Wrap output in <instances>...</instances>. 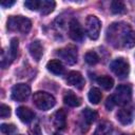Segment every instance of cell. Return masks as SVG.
<instances>
[{
    "instance_id": "cell-10",
    "label": "cell",
    "mask_w": 135,
    "mask_h": 135,
    "mask_svg": "<svg viewBox=\"0 0 135 135\" xmlns=\"http://www.w3.org/2000/svg\"><path fill=\"white\" fill-rule=\"evenodd\" d=\"M16 114H17L18 118L22 122H24V123L31 122L34 119V117H35V113L30 108H26V107H19V108H17Z\"/></svg>"
},
{
    "instance_id": "cell-26",
    "label": "cell",
    "mask_w": 135,
    "mask_h": 135,
    "mask_svg": "<svg viewBox=\"0 0 135 135\" xmlns=\"http://www.w3.org/2000/svg\"><path fill=\"white\" fill-rule=\"evenodd\" d=\"M40 3L41 1L39 0H26L24 2V6L31 11H37L40 8Z\"/></svg>"
},
{
    "instance_id": "cell-31",
    "label": "cell",
    "mask_w": 135,
    "mask_h": 135,
    "mask_svg": "<svg viewBox=\"0 0 135 135\" xmlns=\"http://www.w3.org/2000/svg\"><path fill=\"white\" fill-rule=\"evenodd\" d=\"M54 135H61V134H59V133H55Z\"/></svg>"
},
{
    "instance_id": "cell-29",
    "label": "cell",
    "mask_w": 135,
    "mask_h": 135,
    "mask_svg": "<svg viewBox=\"0 0 135 135\" xmlns=\"http://www.w3.org/2000/svg\"><path fill=\"white\" fill-rule=\"evenodd\" d=\"M115 105H116V104H115V102H114V100H113V96H112V95L109 96V97L107 98V101H105V108H107L109 111H111Z\"/></svg>"
},
{
    "instance_id": "cell-3",
    "label": "cell",
    "mask_w": 135,
    "mask_h": 135,
    "mask_svg": "<svg viewBox=\"0 0 135 135\" xmlns=\"http://www.w3.org/2000/svg\"><path fill=\"white\" fill-rule=\"evenodd\" d=\"M113 96V100L115 104L124 105L130 102L132 98V89L129 84H120L116 88Z\"/></svg>"
},
{
    "instance_id": "cell-33",
    "label": "cell",
    "mask_w": 135,
    "mask_h": 135,
    "mask_svg": "<svg viewBox=\"0 0 135 135\" xmlns=\"http://www.w3.org/2000/svg\"><path fill=\"white\" fill-rule=\"evenodd\" d=\"M134 135H135V134H134Z\"/></svg>"
},
{
    "instance_id": "cell-18",
    "label": "cell",
    "mask_w": 135,
    "mask_h": 135,
    "mask_svg": "<svg viewBox=\"0 0 135 135\" xmlns=\"http://www.w3.org/2000/svg\"><path fill=\"white\" fill-rule=\"evenodd\" d=\"M56 6V3L55 1L53 0H42L41 3H40V14L45 16V15H49L50 13H52L54 11Z\"/></svg>"
},
{
    "instance_id": "cell-13",
    "label": "cell",
    "mask_w": 135,
    "mask_h": 135,
    "mask_svg": "<svg viewBox=\"0 0 135 135\" xmlns=\"http://www.w3.org/2000/svg\"><path fill=\"white\" fill-rule=\"evenodd\" d=\"M117 119L121 124H130L133 121V111L129 108H122L117 112Z\"/></svg>"
},
{
    "instance_id": "cell-11",
    "label": "cell",
    "mask_w": 135,
    "mask_h": 135,
    "mask_svg": "<svg viewBox=\"0 0 135 135\" xmlns=\"http://www.w3.org/2000/svg\"><path fill=\"white\" fill-rule=\"evenodd\" d=\"M53 124L56 129H59V130H62L65 128L66 126V114L63 110H58L54 113L53 115Z\"/></svg>"
},
{
    "instance_id": "cell-21",
    "label": "cell",
    "mask_w": 135,
    "mask_h": 135,
    "mask_svg": "<svg viewBox=\"0 0 135 135\" xmlns=\"http://www.w3.org/2000/svg\"><path fill=\"white\" fill-rule=\"evenodd\" d=\"M88 97H89V100L91 103L93 104H98L102 98V94L100 92L99 89L97 88H92L90 91H89V94H88Z\"/></svg>"
},
{
    "instance_id": "cell-23",
    "label": "cell",
    "mask_w": 135,
    "mask_h": 135,
    "mask_svg": "<svg viewBox=\"0 0 135 135\" xmlns=\"http://www.w3.org/2000/svg\"><path fill=\"white\" fill-rule=\"evenodd\" d=\"M18 46H19V41L17 38H13L11 40V43H9V50H8V55H9V58L11 60H14L17 56V53H18Z\"/></svg>"
},
{
    "instance_id": "cell-27",
    "label": "cell",
    "mask_w": 135,
    "mask_h": 135,
    "mask_svg": "<svg viewBox=\"0 0 135 135\" xmlns=\"http://www.w3.org/2000/svg\"><path fill=\"white\" fill-rule=\"evenodd\" d=\"M11 115V109L6 104H1L0 105V117L1 118H6Z\"/></svg>"
},
{
    "instance_id": "cell-32",
    "label": "cell",
    "mask_w": 135,
    "mask_h": 135,
    "mask_svg": "<svg viewBox=\"0 0 135 135\" xmlns=\"http://www.w3.org/2000/svg\"><path fill=\"white\" fill-rule=\"evenodd\" d=\"M18 135H22V134H18Z\"/></svg>"
},
{
    "instance_id": "cell-24",
    "label": "cell",
    "mask_w": 135,
    "mask_h": 135,
    "mask_svg": "<svg viewBox=\"0 0 135 135\" xmlns=\"http://www.w3.org/2000/svg\"><path fill=\"white\" fill-rule=\"evenodd\" d=\"M84 60H85V62H86L88 64L94 65V64H96V63L99 61V57H98V55H97L96 52L91 51V52H88V53L85 54Z\"/></svg>"
},
{
    "instance_id": "cell-4",
    "label": "cell",
    "mask_w": 135,
    "mask_h": 135,
    "mask_svg": "<svg viewBox=\"0 0 135 135\" xmlns=\"http://www.w3.org/2000/svg\"><path fill=\"white\" fill-rule=\"evenodd\" d=\"M110 69L120 79L128 77V75L130 73L129 62L123 58H116L115 60H113L110 64Z\"/></svg>"
},
{
    "instance_id": "cell-6",
    "label": "cell",
    "mask_w": 135,
    "mask_h": 135,
    "mask_svg": "<svg viewBox=\"0 0 135 135\" xmlns=\"http://www.w3.org/2000/svg\"><path fill=\"white\" fill-rule=\"evenodd\" d=\"M31 94L30 85L25 83H17L12 88V98L16 101H24Z\"/></svg>"
},
{
    "instance_id": "cell-16",
    "label": "cell",
    "mask_w": 135,
    "mask_h": 135,
    "mask_svg": "<svg viewBox=\"0 0 135 135\" xmlns=\"http://www.w3.org/2000/svg\"><path fill=\"white\" fill-rule=\"evenodd\" d=\"M63 102L69 107H79L81 104V99L72 91H69L63 96Z\"/></svg>"
},
{
    "instance_id": "cell-30",
    "label": "cell",
    "mask_w": 135,
    "mask_h": 135,
    "mask_svg": "<svg viewBox=\"0 0 135 135\" xmlns=\"http://www.w3.org/2000/svg\"><path fill=\"white\" fill-rule=\"evenodd\" d=\"M14 4H15V1H14V0H12V1H8V0H3V1L1 2V5H2L3 7H9V6L14 5Z\"/></svg>"
},
{
    "instance_id": "cell-25",
    "label": "cell",
    "mask_w": 135,
    "mask_h": 135,
    "mask_svg": "<svg viewBox=\"0 0 135 135\" xmlns=\"http://www.w3.org/2000/svg\"><path fill=\"white\" fill-rule=\"evenodd\" d=\"M0 130L5 135H12L16 131V127L12 123H2L0 126Z\"/></svg>"
},
{
    "instance_id": "cell-22",
    "label": "cell",
    "mask_w": 135,
    "mask_h": 135,
    "mask_svg": "<svg viewBox=\"0 0 135 135\" xmlns=\"http://www.w3.org/2000/svg\"><path fill=\"white\" fill-rule=\"evenodd\" d=\"M126 11L127 7L122 1H113L111 3V12L113 14H123Z\"/></svg>"
},
{
    "instance_id": "cell-5",
    "label": "cell",
    "mask_w": 135,
    "mask_h": 135,
    "mask_svg": "<svg viewBox=\"0 0 135 135\" xmlns=\"http://www.w3.org/2000/svg\"><path fill=\"white\" fill-rule=\"evenodd\" d=\"M100 28H101L100 20L96 16H93V15L88 16L85 20V31H86L88 36L92 40H96L99 37Z\"/></svg>"
},
{
    "instance_id": "cell-17",
    "label": "cell",
    "mask_w": 135,
    "mask_h": 135,
    "mask_svg": "<svg viewBox=\"0 0 135 135\" xmlns=\"http://www.w3.org/2000/svg\"><path fill=\"white\" fill-rule=\"evenodd\" d=\"M113 131V126L109 121L100 122L94 131V135H110Z\"/></svg>"
},
{
    "instance_id": "cell-15",
    "label": "cell",
    "mask_w": 135,
    "mask_h": 135,
    "mask_svg": "<svg viewBox=\"0 0 135 135\" xmlns=\"http://www.w3.org/2000/svg\"><path fill=\"white\" fill-rule=\"evenodd\" d=\"M46 69L47 71H50L51 73L55 74V75H61L64 72V66L62 64V62L58 59H52L46 63Z\"/></svg>"
},
{
    "instance_id": "cell-9",
    "label": "cell",
    "mask_w": 135,
    "mask_h": 135,
    "mask_svg": "<svg viewBox=\"0 0 135 135\" xmlns=\"http://www.w3.org/2000/svg\"><path fill=\"white\" fill-rule=\"evenodd\" d=\"M66 82H68V84L76 86L77 89H82L84 85V78L79 72L72 71L66 76Z\"/></svg>"
},
{
    "instance_id": "cell-1",
    "label": "cell",
    "mask_w": 135,
    "mask_h": 135,
    "mask_svg": "<svg viewBox=\"0 0 135 135\" xmlns=\"http://www.w3.org/2000/svg\"><path fill=\"white\" fill-rule=\"evenodd\" d=\"M7 30L12 32H20L26 34L32 27V22L28 18L23 16H11L7 19Z\"/></svg>"
},
{
    "instance_id": "cell-28",
    "label": "cell",
    "mask_w": 135,
    "mask_h": 135,
    "mask_svg": "<svg viewBox=\"0 0 135 135\" xmlns=\"http://www.w3.org/2000/svg\"><path fill=\"white\" fill-rule=\"evenodd\" d=\"M28 134H30V135H42L41 129H40L39 124H34V126H32V128L28 130Z\"/></svg>"
},
{
    "instance_id": "cell-2",
    "label": "cell",
    "mask_w": 135,
    "mask_h": 135,
    "mask_svg": "<svg viewBox=\"0 0 135 135\" xmlns=\"http://www.w3.org/2000/svg\"><path fill=\"white\" fill-rule=\"evenodd\" d=\"M33 102L34 104L41 111H47L50 109H52L55 103H56V99L54 98L53 95L46 93V92H41L38 91L36 93H34L33 96Z\"/></svg>"
},
{
    "instance_id": "cell-12",
    "label": "cell",
    "mask_w": 135,
    "mask_h": 135,
    "mask_svg": "<svg viewBox=\"0 0 135 135\" xmlns=\"http://www.w3.org/2000/svg\"><path fill=\"white\" fill-rule=\"evenodd\" d=\"M28 51L31 56L36 60L39 61L43 55V46L41 44V42L39 40H35L33 41L30 45H28Z\"/></svg>"
},
{
    "instance_id": "cell-20",
    "label": "cell",
    "mask_w": 135,
    "mask_h": 135,
    "mask_svg": "<svg viewBox=\"0 0 135 135\" xmlns=\"http://www.w3.org/2000/svg\"><path fill=\"white\" fill-rule=\"evenodd\" d=\"M81 116H82V120L86 123V124H90L92 122H94L97 118V113L89 108L84 109L82 112H81Z\"/></svg>"
},
{
    "instance_id": "cell-14",
    "label": "cell",
    "mask_w": 135,
    "mask_h": 135,
    "mask_svg": "<svg viewBox=\"0 0 135 135\" xmlns=\"http://www.w3.org/2000/svg\"><path fill=\"white\" fill-rule=\"evenodd\" d=\"M120 44H121V46L127 47V49H131V47L135 46V31L131 30V27H130L123 34Z\"/></svg>"
},
{
    "instance_id": "cell-7",
    "label": "cell",
    "mask_w": 135,
    "mask_h": 135,
    "mask_svg": "<svg viewBox=\"0 0 135 135\" xmlns=\"http://www.w3.org/2000/svg\"><path fill=\"white\" fill-rule=\"evenodd\" d=\"M57 55L59 56L60 59H62L65 63L70 64V65L75 64L77 62V51L72 45H69L63 49L58 50Z\"/></svg>"
},
{
    "instance_id": "cell-19",
    "label": "cell",
    "mask_w": 135,
    "mask_h": 135,
    "mask_svg": "<svg viewBox=\"0 0 135 135\" xmlns=\"http://www.w3.org/2000/svg\"><path fill=\"white\" fill-rule=\"evenodd\" d=\"M97 83L104 90H110L113 88L114 85V80L112 77L108 76V75H103V76H99L97 79H96Z\"/></svg>"
},
{
    "instance_id": "cell-8",
    "label": "cell",
    "mask_w": 135,
    "mask_h": 135,
    "mask_svg": "<svg viewBox=\"0 0 135 135\" xmlns=\"http://www.w3.org/2000/svg\"><path fill=\"white\" fill-rule=\"evenodd\" d=\"M69 36L71 37L72 40L77 42H80L83 40V37H84L83 28L76 19H72L69 23Z\"/></svg>"
}]
</instances>
